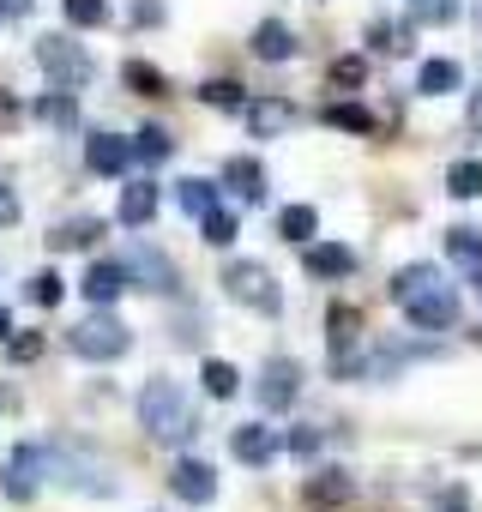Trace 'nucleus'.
<instances>
[{"mask_svg": "<svg viewBox=\"0 0 482 512\" xmlns=\"http://www.w3.org/2000/svg\"><path fill=\"white\" fill-rule=\"evenodd\" d=\"M139 428L157 446H187L199 434V416H193V404H187V392L175 380H145V392H139Z\"/></svg>", "mask_w": 482, "mask_h": 512, "instance_id": "f257e3e1", "label": "nucleus"}, {"mask_svg": "<svg viewBox=\"0 0 482 512\" xmlns=\"http://www.w3.org/2000/svg\"><path fill=\"white\" fill-rule=\"evenodd\" d=\"M67 350L85 356V362H121V356L133 350V332H127L109 308H91V320H79V326L67 332Z\"/></svg>", "mask_w": 482, "mask_h": 512, "instance_id": "f03ea898", "label": "nucleus"}, {"mask_svg": "<svg viewBox=\"0 0 482 512\" xmlns=\"http://www.w3.org/2000/svg\"><path fill=\"white\" fill-rule=\"evenodd\" d=\"M398 308H404V320H410L416 332H446V326L458 320V290L434 272V278H422V284H416Z\"/></svg>", "mask_w": 482, "mask_h": 512, "instance_id": "7ed1b4c3", "label": "nucleus"}, {"mask_svg": "<svg viewBox=\"0 0 482 512\" xmlns=\"http://www.w3.org/2000/svg\"><path fill=\"white\" fill-rule=\"evenodd\" d=\"M37 67L49 73V85H55V91H79V85H91V73H97V67H91V55H85L73 37H61V31L37 43Z\"/></svg>", "mask_w": 482, "mask_h": 512, "instance_id": "20e7f679", "label": "nucleus"}, {"mask_svg": "<svg viewBox=\"0 0 482 512\" xmlns=\"http://www.w3.org/2000/svg\"><path fill=\"white\" fill-rule=\"evenodd\" d=\"M223 290H229L235 302H248L254 314H278V308H284V296H278V284H272V272H266L260 260H229V266H223Z\"/></svg>", "mask_w": 482, "mask_h": 512, "instance_id": "39448f33", "label": "nucleus"}, {"mask_svg": "<svg viewBox=\"0 0 482 512\" xmlns=\"http://www.w3.org/2000/svg\"><path fill=\"white\" fill-rule=\"evenodd\" d=\"M49 464H55L49 446H19V452L7 458V470H0V488H7V500H31V494L43 488Z\"/></svg>", "mask_w": 482, "mask_h": 512, "instance_id": "423d86ee", "label": "nucleus"}, {"mask_svg": "<svg viewBox=\"0 0 482 512\" xmlns=\"http://www.w3.org/2000/svg\"><path fill=\"white\" fill-rule=\"evenodd\" d=\"M121 272H127V284H139V290H151V296H175V284H181L175 266H169V253H157V247H145V241L127 253Z\"/></svg>", "mask_w": 482, "mask_h": 512, "instance_id": "0eeeda50", "label": "nucleus"}, {"mask_svg": "<svg viewBox=\"0 0 482 512\" xmlns=\"http://www.w3.org/2000/svg\"><path fill=\"white\" fill-rule=\"evenodd\" d=\"M254 392H260L266 410H290V404L302 398V368H296L290 356H272V362L260 368V386H254Z\"/></svg>", "mask_w": 482, "mask_h": 512, "instance_id": "6e6552de", "label": "nucleus"}, {"mask_svg": "<svg viewBox=\"0 0 482 512\" xmlns=\"http://www.w3.org/2000/svg\"><path fill=\"white\" fill-rule=\"evenodd\" d=\"M169 494L187 500V506H211V500H217V470H211L205 458H181V464L169 470Z\"/></svg>", "mask_w": 482, "mask_h": 512, "instance_id": "1a4fd4ad", "label": "nucleus"}, {"mask_svg": "<svg viewBox=\"0 0 482 512\" xmlns=\"http://www.w3.org/2000/svg\"><path fill=\"white\" fill-rule=\"evenodd\" d=\"M302 272H308L314 284H338V278H350V272H356V253H350L344 241H308Z\"/></svg>", "mask_w": 482, "mask_h": 512, "instance_id": "9d476101", "label": "nucleus"}, {"mask_svg": "<svg viewBox=\"0 0 482 512\" xmlns=\"http://www.w3.org/2000/svg\"><path fill=\"white\" fill-rule=\"evenodd\" d=\"M241 121H248L254 139H278L290 127V103L284 97H248V103H241Z\"/></svg>", "mask_w": 482, "mask_h": 512, "instance_id": "9b49d317", "label": "nucleus"}, {"mask_svg": "<svg viewBox=\"0 0 482 512\" xmlns=\"http://www.w3.org/2000/svg\"><path fill=\"white\" fill-rule=\"evenodd\" d=\"M223 187H229L241 205H260V199H266V169H260V157H229V163H223Z\"/></svg>", "mask_w": 482, "mask_h": 512, "instance_id": "f8f14e48", "label": "nucleus"}, {"mask_svg": "<svg viewBox=\"0 0 482 512\" xmlns=\"http://www.w3.org/2000/svg\"><path fill=\"white\" fill-rule=\"evenodd\" d=\"M85 163H91L97 175H127V169H133V151H127L121 133H91V139H85Z\"/></svg>", "mask_w": 482, "mask_h": 512, "instance_id": "ddd939ff", "label": "nucleus"}, {"mask_svg": "<svg viewBox=\"0 0 482 512\" xmlns=\"http://www.w3.org/2000/svg\"><path fill=\"white\" fill-rule=\"evenodd\" d=\"M79 290H85V302H91V308H115V302H121V290H127V272H121L115 260H91V272H85V284H79Z\"/></svg>", "mask_w": 482, "mask_h": 512, "instance_id": "4468645a", "label": "nucleus"}, {"mask_svg": "<svg viewBox=\"0 0 482 512\" xmlns=\"http://www.w3.org/2000/svg\"><path fill=\"white\" fill-rule=\"evenodd\" d=\"M229 452H235L241 464H272V452H278V434H272L266 422H241V428L229 434Z\"/></svg>", "mask_w": 482, "mask_h": 512, "instance_id": "2eb2a0df", "label": "nucleus"}, {"mask_svg": "<svg viewBox=\"0 0 482 512\" xmlns=\"http://www.w3.org/2000/svg\"><path fill=\"white\" fill-rule=\"evenodd\" d=\"M350 494H356V488H350V476H344V470H314V476H308V488H302V500H308L314 512H338Z\"/></svg>", "mask_w": 482, "mask_h": 512, "instance_id": "dca6fc26", "label": "nucleus"}, {"mask_svg": "<svg viewBox=\"0 0 482 512\" xmlns=\"http://www.w3.org/2000/svg\"><path fill=\"white\" fill-rule=\"evenodd\" d=\"M254 55L272 61V67L290 61V55H296V31H290L284 19H260V25H254Z\"/></svg>", "mask_w": 482, "mask_h": 512, "instance_id": "f3484780", "label": "nucleus"}, {"mask_svg": "<svg viewBox=\"0 0 482 512\" xmlns=\"http://www.w3.org/2000/svg\"><path fill=\"white\" fill-rule=\"evenodd\" d=\"M151 217H157V181H151V175H145V181H127V187H121V223H127V229H145Z\"/></svg>", "mask_w": 482, "mask_h": 512, "instance_id": "a211bd4d", "label": "nucleus"}, {"mask_svg": "<svg viewBox=\"0 0 482 512\" xmlns=\"http://www.w3.org/2000/svg\"><path fill=\"white\" fill-rule=\"evenodd\" d=\"M446 253H452V266H458V272L482 278V229H470V223L446 229Z\"/></svg>", "mask_w": 482, "mask_h": 512, "instance_id": "6ab92c4d", "label": "nucleus"}, {"mask_svg": "<svg viewBox=\"0 0 482 512\" xmlns=\"http://www.w3.org/2000/svg\"><path fill=\"white\" fill-rule=\"evenodd\" d=\"M127 151H133V163L157 169V163H169V157H175V139H169V127H139V133L127 139Z\"/></svg>", "mask_w": 482, "mask_h": 512, "instance_id": "aec40b11", "label": "nucleus"}, {"mask_svg": "<svg viewBox=\"0 0 482 512\" xmlns=\"http://www.w3.org/2000/svg\"><path fill=\"white\" fill-rule=\"evenodd\" d=\"M278 235H284L290 247H308V241L320 235V211H314V205H284V211H278Z\"/></svg>", "mask_w": 482, "mask_h": 512, "instance_id": "412c9836", "label": "nucleus"}, {"mask_svg": "<svg viewBox=\"0 0 482 512\" xmlns=\"http://www.w3.org/2000/svg\"><path fill=\"white\" fill-rule=\"evenodd\" d=\"M458 79H464V67L458 61H422V73H416V91L422 97H446V91H458Z\"/></svg>", "mask_w": 482, "mask_h": 512, "instance_id": "4be33fe9", "label": "nucleus"}, {"mask_svg": "<svg viewBox=\"0 0 482 512\" xmlns=\"http://www.w3.org/2000/svg\"><path fill=\"white\" fill-rule=\"evenodd\" d=\"M97 235H103V217H67V223H55V229H49V247L73 253V247H91Z\"/></svg>", "mask_w": 482, "mask_h": 512, "instance_id": "5701e85b", "label": "nucleus"}, {"mask_svg": "<svg viewBox=\"0 0 482 512\" xmlns=\"http://www.w3.org/2000/svg\"><path fill=\"white\" fill-rule=\"evenodd\" d=\"M37 115H43L49 127H79V97H73V91H55V85H49V91L37 97Z\"/></svg>", "mask_w": 482, "mask_h": 512, "instance_id": "b1692460", "label": "nucleus"}, {"mask_svg": "<svg viewBox=\"0 0 482 512\" xmlns=\"http://www.w3.org/2000/svg\"><path fill=\"white\" fill-rule=\"evenodd\" d=\"M217 193H223V187H217V181H199V175L175 181V199H181V211H187V217H205V211L217 205Z\"/></svg>", "mask_w": 482, "mask_h": 512, "instance_id": "393cba45", "label": "nucleus"}, {"mask_svg": "<svg viewBox=\"0 0 482 512\" xmlns=\"http://www.w3.org/2000/svg\"><path fill=\"white\" fill-rule=\"evenodd\" d=\"M446 193L452 199H482V157H458L446 169Z\"/></svg>", "mask_w": 482, "mask_h": 512, "instance_id": "a878e982", "label": "nucleus"}, {"mask_svg": "<svg viewBox=\"0 0 482 512\" xmlns=\"http://www.w3.org/2000/svg\"><path fill=\"white\" fill-rule=\"evenodd\" d=\"M121 79H127V91H139V97H169V79H163V67H151V61H127Z\"/></svg>", "mask_w": 482, "mask_h": 512, "instance_id": "bb28decb", "label": "nucleus"}, {"mask_svg": "<svg viewBox=\"0 0 482 512\" xmlns=\"http://www.w3.org/2000/svg\"><path fill=\"white\" fill-rule=\"evenodd\" d=\"M326 127H344V133H380V121H374V109H362V103H332L326 109Z\"/></svg>", "mask_w": 482, "mask_h": 512, "instance_id": "cd10ccee", "label": "nucleus"}, {"mask_svg": "<svg viewBox=\"0 0 482 512\" xmlns=\"http://www.w3.org/2000/svg\"><path fill=\"white\" fill-rule=\"evenodd\" d=\"M199 380H205V392H211V398H235V392H241V374H235L223 356H205Z\"/></svg>", "mask_w": 482, "mask_h": 512, "instance_id": "c85d7f7f", "label": "nucleus"}, {"mask_svg": "<svg viewBox=\"0 0 482 512\" xmlns=\"http://www.w3.org/2000/svg\"><path fill=\"white\" fill-rule=\"evenodd\" d=\"M61 13H67L73 31H97L109 19V0H61Z\"/></svg>", "mask_w": 482, "mask_h": 512, "instance_id": "c756f323", "label": "nucleus"}, {"mask_svg": "<svg viewBox=\"0 0 482 512\" xmlns=\"http://www.w3.org/2000/svg\"><path fill=\"white\" fill-rule=\"evenodd\" d=\"M199 97H205L211 109H229V115H241V103H248V91H241L235 79H211V85H205Z\"/></svg>", "mask_w": 482, "mask_h": 512, "instance_id": "7c9ffc66", "label": "nucleus"}, {"mask_svg": "<svg viewBox=\"0 0 482 512\" xmlns=\"http://www.w3.org/2000/svg\"><path fill=\"white\" fill-rule=\"evenodd\" d=\"M199 229H205V241H211V247H229V241H235V217H229L223 205H211V211L199 217Z\"/></svg>", "mask_w": 482, "mask_h": 512, "instance_id": "2f4dec72", "label": "nucleus"}, {"mask_svg": "<svg viewBox=\"0 0 482 512\" xmlns=\"http://www.w3.org/2000/svg\"><path fill=\"white\" fill-rule=\"evenodd\" d=\"M25 296H31L37 308H61V296H67V284H61L55 272H37V278L25 284Z\"/></svg>", "mask_w": 482, "mask_h": 512, "instance_id": "473e14b6", "label": "nucleus"}, {"mask_svg": "<svg viewBox=\"0 0 482 512\" xmlns=\"http://www.w3.org/2000/svg\"><path fill=\"white\" fill-rule=\"evenodd\" d=\"M320 428H290V434H278V452H296V458H314L320 452Z\"/></svg>", "mask_w": 482, "mask_h": 512, "instance_id": "72a5a7b5", "label": "nucleus"}, {"mask_svg": "<svg viewBox=\"0 0 482 512\" xmlns=\"http://www.w3.org/2000/svg\"><path fill=\"white\" fill-rule=\"evenodd\" d=\"M368 79V61L362 55H344V61H332V85H344V91H356Z\"/></svg>", "mask_w": 482, "mask_h": 512, "instance_id": "f704fd0d", "label": "nucleus"}, {"mask_svg": "<svg viewBox=\"0 0 482 512\" xmlns=\"http://www.w3.org/2000/svg\"><path fill=\"white\" fill-rule=\"evenodd\" d=\"M416 19H422V25H428V19L446 25V19H458V0H416Z\"/></svg>", "mask_w": 482, "mask_h": 512, "instance_id": "c9c22d12", "label": "nucleus"}, {"mask_svg": "<svg viewBox=\"0 0 482 512\" xmlns=\"http://www.w3.org/2000/svg\"><path fill=\"white\" fill-rule=\"evenodd\" d=\"M37 350H43V338H37V332H25V338H7V356H13V362H31Z\"/></svg>", "mask_w": 482, "mask_h": 512, "instance_id": "e433bc0d", "label": "nucleus"}, {"mask_svg": "<svg viewBox=\"0 0 482 512\" xmlns=\"http://www.w3.org/2000/svg\"><path fill=\"white\" fill-rule=\"evenodd\" d=\"M133 25H163V0H133Z\"/></svg>", "mask_w": 482, "mask_h": 512, "instance_id": "4c0bfd02", "label": "nucleus"}, {"mask_svg": "<svg viewBox=\"0 0 482 512\" xmlns=\"http://www.w3.org/2000/svg\"><path fill=\"white\" fill-rule=\"evenodd\" d=\"M7 223H19V193L0 187V229H7Z\"/></svg>", "mask_w": 482, "mask_h": 512, "instance_id": "58836bf2", "label": "nucleus"}, {"mask_svg": "<svg viewBox=\"0 0 482 512\" xmlns=\"http://www.w3.org/2000/svg\"><path fill=\"white\" fill-rule=\"evenodd\" d=\"M13 332H19V326H13V314H7V308H0V344H7Z\"/></svg>", "mask_w": 482, "mask_h": 512, "instance_id": "ea45409f", "label": "nucleus"}, {"mask_svg": "<svg viewBox=\"0 0 482 512\" xmlns=\"http://www.w3.org/2000/svg\"><path fill=\"white\" fill-rule=\"evenodd\" d=\"M470 127H476V133H482V91H476V97H470Z\"/></svg>", "mask_w": 482, "mask_h": 512, "instance_id": "a19ab883", "label": "nucleus"}, {"mask_svg": "<svg viewBox=\"0 0 482 512\" xmlns=\"http://www.w3.org/2000/svg\"><path fill=\"white\" fill-rule=\"evenodd\" d=\"M13 115H19V103H13L7 91H0V121H13Z\"/></svg>", "mask_w": 482, "mask_h": 512, "instance_id": "79ce46f5", "label": "nucleus"}, {"mask_svg": "<svg viewBox=\"0 0 482 512\" xmlns=\"http://www.w3.org/2000/svg\"><path fill=\"white\" fill-rule=\"evenodd\" d=\"M7 13H13V19H19V13H31V0H7Z\"/></svg>", "mask_w": 482, "mask_h": 512, "instance_id": "37998d69", "label": "nucleus"}, {"mask_svg": "<svg viewBox=\"0 0 482 512\" xmlns=\"http://www.w3.org/2000/svg\"><path fill=\"white\" fill-rule=\"evenodd\" d=\"M7 19H13V13H7V0H0V25H7Z\"/></svg>", "mask_w": 482, "mask_h": 512, "instance_id": "c03bdc74", "label": "nucleus"}, {"mask_svg": "<svg viewBox=\"0 0 482 512\" xmlns=\"http://www.w3.org/2000/svg\"><path fill=\"white\" fill-rule=\"evenodd\" d=\"M452 512H458V506H452Z\"/></svg>", "mask_w": 482, "mask_h": 512, "instance_id": "a18cd8bd", "label": "nucleus"}]
</instances>
